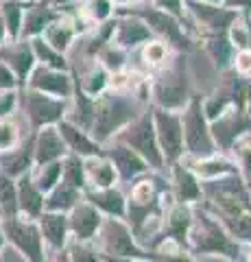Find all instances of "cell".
<instances>
[{"label": "cell", "instance_id": "cell-1", "mask_svg": "<svg viewBox=\"0 0 251 262\" xmlns=\"http://www.w3.org/2000/svg\"><path fill=\"white\" fill-rule=\"evenodd\" d=\"M142 105L144 103L138 101L135 94H127V90H105L101 96H96L94 122L90 129L92 140L105 146L118 131L140 116Z\"/></svg>", "mask_w": 251, "mask_h": 262}, {"label": "cell", "instance_id": "cell-2", "mask_svg": "<svg viewBox=\"0 0 251 262\" xmlns=\"http://www.w3.org/2000/svg\"><path fill=\"white\" fill-rule=\"evenodd\" d=\"M190 256H214L225 262L240 260V243L234 241L218 221L201 208L197 219H192L190 236H188Z\"/></svg>", "mask_w": 251, "mask_h": 262}, {"label": "cell", "instance_id": "cell-3", "mask_svg": "<svg viewBox=\"0 0 251 262\" xmlns=\"http://www.w3.org/2000/svg\"><path fill=\"white\" fill-rule=\"evenodd\" d=\"M111 140L129 146L133 153L140 155V158L147 162L149 170H162L164 168V158H162V151H159V144H157L151 107L147 112H142L133 122H129L123 131H118Z\"/></svg>", "mask_w": 251, "mask_h": 262}, {"label": "cell", "instance_id": "cell-4", "mask_svg": "<svg viewBox=\"0 0 251 262\" xmlns=\"http://www.w3.org/2000/svg\"><path fill=\"white\" fill-rule=\"evenodd\" d=\"M181 131H184V151L192 160L216 155L218 149L210 134V122L203 112V98L190 96L181 114Z\"/></svg>", "mask_w": 251, "mask_h": 262}, {"label": "cell", "instance_id": "cell-5", "mask_svg": "<svg viewBox=\"0 0 251 262\" xmlns=\"http://www.w3.org/2000/svg\"><path fill=\"white\" fill-rule=\"evenodd\" d=\"M116 15H129V18H138L140 22L147 24V29L153 35H159L166 39V44L175 46L179 53H186L192 48V42L184 33V27L175 18H171L166 11L157 9L153 3L149 5H125L123 9H118Z\"/></svg>", "mask_w": 251, "mask_h": 262}, {"label": "cell", "instance_id": "cell-6", "mask_svg": "<svg viewBox=\"0 0 251 262\" xmlns=\"http://www.w3.org/2000/svg\"><path fill=\"white\" fill-rule=\"evenodd\" d=\"M96 243H99V253L109 258H147V249L135 241L131 227L125 223V219H103L101 229L96 234Z\"/></svg>", "mask_w": 251, "mask_h": 262}, {"label": "cell", "instance_id": "cell-7", "mask_svg": "<svg viewBox=\"0 0 251 262\" xmlns=\"http://www.w3.org/2000/svg\"><path fill=\"white\" fill-rule=\"evenodd\" d=\"M18 103L27 114L33 134L44 127H57L68 114V98L42 94L29 88H22L18 92Z\"/></svg>", "mask_w": 251, "mask_h": 262}, {"label": "cell", "instance_id": "cell-8", "mask_svg": "<svg viewBox=\"0 0 251 262\" xmlns=\"http://www.w3.org/2000/svg\"><path fill=\"white\" fill-rule=\"evenodd\" d=\"M151 92L155 98V107L166 112H179L188 103V81H186V59L177 55L175 66L166 68L151 83Z\"/></svg>", "mask_w": 251, "mask_h": 262}, {"label": "cell", "instance_id": "cell-9", "mask_svg": "<svg viewBox=\"0 0 251 262\" xmlns=\"http://www.w3.org/2000/svg\"><path fill=\"white\" fill-rule=\"evenodd\" d=\"M0 229H3L5 241L11 243L29 262H48L37 221H27L22 216L0 219Z\"/></svg>", "mask_w": 251, "mask_h": 262}, {"label": "cell", "instance_id": "cell-10", "mask_svg": "<svg viewBox=\"0 0 251 262\" xmlns=\"http://www.w3.org/2000/svg\"><path fill=\"white\" fill-rule=\"evenodd\" d=\"M153 110V125H155L157 144L162 151L164 164L173 166V164L181 162L184 158V131H181V114L179 112H166L159 107Z\"/></svg>", "mask_w": 251, "mask_h": 262}, {"label": "cell", "instance_id": "cell-11", "mask_svg": "<svg viewBox=\"0 0 251 262\" xmlns=\"http://www.w3.org/2000/svg\"><path fill=\"white\" fill-rule=\"evenodd\" d=\"M251 131V116L249 112L230 107L223 116L210 122V134L214 138L216 149L221 151H234L238 146V140Z\"/></svg>", "mask_w": 251, "mask_h": 262}, {"label": "cell", "instance_id": "cell-12", "mask_svg": "<svg viewBox=\"0 0 251 262\" xmlns=\"http://www.w3.org/2000/svg\"><path fill=\"white\" fill-rule=\"evenodd\" d=\"M184 5L188 7V11L194 15L201 27H206L210 33L206 35H214V33H227L232 24H236L238 20V11L227 9L223 5H208V3H199V0H184Z\"/></svg>", "mask_w": 251, "mask_h": 262}, {"label": "cell", "instance_id": "cell-13", "mask_svg": "<svg viewBox=\"0 0 251 262\" xmlns=\"http://www.w3.org/2000/svg\"><path fill=\"white\" fill-rule=\"evenodd\" d=\"M103 155L111 162V166H114L120 182H135L138 177L149 173L147 162L138 153H133L129 146L120 144V142H114V140L107 142L103 146Z\"/></svg>", "mask_w": 251, "mask_h": 262}, {"label": "cell", "instance_id": "cell-14", "mask_svg": "<svg viewBox=\"0 0 251 262\" xmlns=\"http://www.w3.org/2000/svg\"><path fill=\"white\" fill-rule=\"evenodd\" d=\"M24 88L35 90V92H42V94L57 96V98H70L75 85H72V77L68 72L53 70V68H46V66L35 63V68L31 70Z\"/></svg>", "mask_w": 251, "mask_h": 262}, {"label": "cell", "instance_id": "cell-15", "mask_svg": "<svg viewBox=\"0 0 251 262\" xmlns=\"http://www.w3.org/2000/svg\"><path fill=\"white\" fill-rule=\"evenodd\" d=\"M103 223V214L85 199H81L75 208L68 212V232L75 243H92L96 238Z\"/></svg>", "mask_w": 251, "mask_h": 262}, {"label": "cell", "instance_id": "cell-16", "mask_svg": "<svg viewBox=\"0 0 251 262\" xmlns=\"http://www.w3.org/2000/svg\"><path fill=\"white\" fill-rule=\"evenodd\" d=\"M0 63H5L9 68L15 79H18L20 90L27 83L31 70L35 68V55L31 48L29 39H18V42H5L0 46Z\"/></svg>", "mask_w": 251, "mask_h": 262}, {"label": "cell", "instance_id": "cell-17", "mask_svg": "<svg viewBox=\"0 0 251 262\" xmlns=\"http://www.w3.org/2000/svg\"><path fill=\"white\" fill-rule=\"evenodd\" d=\"M173 182H171V194L175 203H184V206H197L203 199V190H201V179L188 168V164L177 162L171 166Z\"/></svg>", "mask_w": 251, "mask_h": 262}, {"label": "cell", "instance_id": "cell-18", "mask_svg": "<svg viewBox=\"0 0 251 262\" xmlns=\"http://www.w3.org/2000/svg\"><path fill=\"white\" fill-rule=\"evenodd\" d=\"M68 155L57 127H44L33 134V168L59 162Z\"/></svg>", "mask_w": 251, "mask_h": 262}, {"label": "cell", "instance_id": "cell-19", "mask_svg": "<svg viewBox=\"0 0 251 262\" xmlns=\"http://www.w3.org/2000/svg\"><path fill=\"white\" fill-rule=\"evenodd\" d=\"M59 18H63V13L59 9H55L44 0H33V3L27 5L24 9V20H22V35L20 39H33V37H39L44 33V29L48 24L57 22Z\"/></svg>", "mask_w": 251, "mask_h": 262}, {"label": "cell", "instance_id": "cell-20", "mask_svg": "<svg viewBox=\"0 0 251 262\" xmlns=\"http://www.w3.org/2000/svg\"><path fill=\"white\" fill-rule=\"evenodd\" d=\"M57 131H59L63 144H66L68 153L79 155V158H83V160L103 155V146L96 140H92V136L87 134V131L79 129L77 125H72V122H68L66 118L57 125Z\"/></svg>", "mask_w": 251, "mask_h": 262}, {"label": "cell", "instance_id": "cell-21", "mask_svg": "<svg viewBox=\"0 0 251 262\" xmlns=\"http://www.w3.org/2000/svg\"><path fill=\"white\" fill-rule=\"evenodd\" d=\"M83 199L94 206L103 216L109 219H125L127 199L118 188H87L83 192Z\"/></svg>", "mask_w": 251, "mask_h": 262}, {"label": "cell", "instance_id": "cell-22", "mask_svg": "<svg viewBox=\"0 0 251 262\" xmlns=\"http://www.w3.org/2000/svg\"><path fill=\"white\" fill-rule=\"evenodd\" d=\"M153 33L147 29V24L140 22L138 18H129V15H118V20H114V37L111 44L120 46L123 51L135 48L138 44H147L151 42Z\"/></svg>", "mask_w": 251, "mask_h": 262}, {"label": "cell", "instance_id": "cell-23", "mask_svg": "<svg viewBox=\"0 0 251 262\" xmlns=\"http://www.w3.org/2000/svg\"><path fill=\"white\" fill-rule=\"evenodd\" d=\"M15 188H18V212L22 219L37 221L44 212V194L37 190L33 182V175L27 173L15 179Z\"/></svg>", "mask_w": 251, "mask_h": 262}, {"label": "cell", "instance_id": "cell-24", "mask_svg": "<svg viewBox=\"0 0 251 262\" xmlns=\"http://www.w3.org/2000/svg\"><path fill=\"white\" fill-rule=\"evenodd\" d=\"M37 227L42 232L44 245H51L55 251H63L68 247V214H59V212H42L37 219Z\"/></svg>", "mask_w": 251, "mask_h": 262}, {"label": "cell", "instance_id": "cell-25", "mask_svg": "<svg viewBox=\"0 0 251 262\" xmlns=\"http://www.w3.org/2000/svg\"><path fill=\"white\" fill-rule=\"evenodd\" d=\"M33 170V134L29 136L27 142H20L18 149L0 155V173L18 179Z\"/></svg>", "mask_w": 251, "mask_h": 262}, {"label": "cell", "instance_id": "cell-26", "mask_svg": "<svg viewBox=\"0 0 251 262\" xmlns=\"http://www.w3.org/2000/svg\"><path fill=\"white\" fill-rule=\"evenodd\" d=\"M188 168L197 175L201 182H210V179H218L225 175H234L238 173L236 162H232L223 155H210V158H201V160H192L188 164Z\"/></svg>", "mask_w": 251, "mask_h": 262}, {"label": "cell", "instance_id": "cell-27", "mask_svg": "<svg viewBox=\"0 0 251 262\" xmlns=\"http://www.w3.org/2000/svg\"><path fill=\"white\" fill-rule=\"evenodd\" d=\"M83 170H85L87 188H114L118 182L116 170L105 155L83 160Z\"/></svg>", "mask_w": 251, "mask_h": 262}, {"label": "cell", "instance_id": "cell-28", "mask_svg": "<svg viewBox=\"0 0 251 262\" xmlns=\"http://www.w3.org/2000/svg\"><path fill=\"white\" fill-rule=\"evenodd\" d=\"M83 199V192L77 188L68 186L66 182H61L53 188L48 194H44V212H59V214H68V212Z\"/></svg>", "mask_w": 251, "mask_h": 262}, {"label": "cell", "instance_id": "cell-29", "mask_svg": "<svg viewBox=\"0 0 251 262\" xmlns=\"http://www.w3.org/2000/svg\"><path fill=\"white\" fill-rule=\"evenodd\" d=\"M75 35H77L75 24H72L70 20H66V18H59L57 22L48 24V27L44 29V33H42L39 37H42L44 42L53 48V51H57V53H61V55H66V53L70 51Z\"/></svg>", "mask_w": 251, "mask_h": 262}, {"label": "cell", "instance_id": "cell-30", "mask_svg": "<svg viewBox=\"0 0 251 262\" xmlns=\"http://www.w3.org/2000/svg\"><path fill=\"white\" fill-rule=\"evenodd\" d=\"M31 3H33V0H31ZM27 5L29 3H22V0H3V3H0V15H3V22L7 29V42H18L20 39Z\"/></svg>", "mask_w": 251, "mask_h": 262}, {"label": "cell", "instance_id": "cell-31", "mask_svg": "<svg viewBox=\"0 0 251 262\" xmlns=\"http://www.w3.org/2000/svg\"><path fill=\"white\" fill-rule=\"evenodd\" d=\"M206 51L212 55L218 70H227L234 63V46L230 42L227 33H214V35H206Z\"/></svg>", "mask_w": 251, "mask_h": 262}, {"label": "cell", "instance_id": "cell-32", "mask_svg": "<svg viewBox=\"0 0 251 262\" xmlns=\"http://www.w3.org/2000/svg\"><path fill=\"white\" fill-rule=\"evenodd\" d=\"M31 48H33V55H35V61L39 66H46V68H53V70H61V72H68L70 70V63H68V57L61 55L57 51H53L42 37H33L29 39Z\"/></svg>", "mask_w": 251, "mask_h": 262}, {"label": "cell", "instance_id": "cell-33", "mask_svg": "<svg viewBox=\"0 0 251 262\" xmlns=\"http://www.w3.org/2000/svg\"><path fill=\"white\" fill-rule=\"evenodd\" d=\"M61 182H66L68 186L77 188V190L85 192L87 182H85V170H83V158L68 153L61 160Z\"/></svg>", "mask_w": 251, "mask_h": 262}, {"label": "cell", "instance_id": "cell-34", "mask_svg": "<svg viewBox=\"0 0 251 262\" xmlns=\"http://www.w3.org/2000/svg\"><path fill=\"white\" fill-rule=\"evenodd\" d=\"M0 214L3 219L20 216L18 212V188H15V179L0 173Z\"/></svg>", "mask_w": 251, "mask_h": 262}, {"label": "cell", "instance_id": "cell-35", "mask_svg": "<svg viewBox=\"0 0 251 262\" xmlns=\"http://www.w3.org/2000/svg\"><path fill=\"white\" fill-rule=\"evenodd\" d=\"M31 175H33V182L37 186V190L42 194H48L61 179V160L53 162V164H46V166L33 168L31 170Z\"/></svg>", "mask_w": 251, "mask_h": 262}, {"label": "cell", "instance_id": "cell-36", "mask_svg": "<svg viewBox=\"0 0 251 262\" xmlns=\"http://www.w3.org/2000/svg\"><path fill=\"white\" fill-rule=\"evenodd\" d=\"M99 59H101V66L107 72H120L125 68V61H127V51H123L120 46L116 44H107L103 46L99 51Z\"/></svg>", "mask_w": 251, "mask_h": 262}, {"label": "cell", "instance_id": "cell-37", "mask_svg": "<svg viewBox=\"0 0 251 262\" xmlns=\"http://www.w3.org/2000/svg\"><path fill=\"white\" fill-rule=\"evenodd\" d=\"M168 53H171V48H168L166 42L153 39V42L144 44V48H142V59L147 61L149 66H153V68H162V66H166Z\"/></svg>", "mask_w": 251, "mask_h": 262}, {"label": "cell", "instance_id": "cell-38", "mask_svg": "<svg viewBox=\"0 0 251 262\" xmlns=\"http://www.w3.org/2000/svg\"><path fill=\"white\" fill-rule=\"evenodd\" d=\"M20 131L15 127V122L3 118L0 120V155L9 153L13 149H18L20 146Z\"/></svg>", "mask_w": 251, "mask_h": 262}, {"label": "cell", "instance_id": "cell-39", "mask_svg": "<svg viewBox=\"0 0 251 262\" xmlns=\"http://www.w3.org/2000/svg\"><path fill=\"white\" fill-rule=\"evenodd\" d=\"M66 249L70 262H103L99 249H94L92 243H72Z\"/></svg>", "mask_w": 251, "mask_h": 262}, {"label": "cell", "instance_id": "cell-40", "mask_svg": "<svg viewBox=\"0 0 251 262\" xmlns=\"http://www.w3.org/2000/svg\"><path fill=\"white\" fill-rule=\"evenodd\" d=\"M85 13L90 15V20H94L96 24H103L111 20V13H114V5L109 0H87L85 3Z\"/></svg>", "mask_w": 251, "mask_h": 262}, {"label": "cell", "instance_id": "cell-41", "mask_svg": "<svg viewBox=\"0 0 251 262\" xmlns=\"http://www.w3.org/2000/svg\"><path fill=\"white\" fill-rule=\"evenodd\" d=\"M147 262H197L194 256H190L188 251H173V253H164V251H151L147 249Z\"/></svg>", "mask_w": 251, "mask_h": 262}, {"label": "cell", "instance_id": "cell-42", "mask_svg": "<svg viewBox=\"0 0 251 262\" xmlns=\"http://www.w3.org/2000/svg\"><path fill=\"white\" fill-rule=\"evenodd\" d=\"M153 5L157 7V9L166 11L171 18H175L179 24H184L186 15H184V0H151Z\"/></svg>", "mask_w": 251, "mask_h": 262}, {"label": "cell", "instance_id": "cell-43", "mask_svg": "<svg viewBox=\"0 0 251 262\" xmlns=\"http://www.w3.org/2000/svg\"><path fill=\"white\" fill-rule=\"evenodd\" d=\"M15 107H18V92H15V90L0 92V120L9 116Z\"/></svg>", "mask_w": 251, "mask_h": 262}, {"label": "cell", "instance_id": "cell-44", "mask_svg": "<svg viewBox=\"0 0 251 262\" xmlns=\"http://www.w3.org/2000/svg\"><path fill=\"white\" fill-rule=\"evenodd\" d=\"M234 68H236V75H240V77L251 75V48H247V51H236Z\"/></svg>", "mask_w": 251, "mask_h": 262}, {"label": "cell", "instance_id": "cell-45", "mask_svg": "<svg viewBox=\"0 0 251 262\" xmlns=\"http://www.w3.org/2000/svg\"><path fill=\"white\" fill-rule=\"evenodd\" d=\"M15 88H20L15 75L5 63H0V92H9V90H15Z\"/></svg>", "mask_w": 251, "mask_h": 262}, {"label": "cell", "instance_id": "cell-46", "mask_svg": "<svg viewBox=\"0 0 251 262\" xmlns=\"http://www.w3.org/2000/svg\"><path fill=\"white\" fill-rule=\"evenodd\" d=\"M223 7H227V9H251V0H223Z\"/></svg>", "mask_w": 251, "mask_h": 262}, {"label": "cell", "instance_id": "cell-47", "mask_svg": "<svg viewBox=\"0 0 251 262\" xmlns=\"http://www.w3.org/2000/svg\"><path fill=\"white\" fill-rule=\"evenodd\" d=\"M103 262H147V260H138V258H109V256H101Z\"/></svg>", "mask_w": 251, "mask_h": 262}, {"label": "cell", "instance_id": "cell-48", "mask_svg": "<svg viewBox=\"0 0 251 262\" xmlns=\"http://www.w3.org/2000/svg\"><path fill=\"white\" fill-rule=\"evenodd\" d=\"M7 42V29H5V22H3V15H0V46Z\"/></svg>", "mask_w": 251, "mask_h": 262}, {"label": "cell", "instance_id": "cell-49", "mask_svg": "<svg viewBox=\"0 0 251 262\" xmlns=\"http://www.w3.org/2000/svg\"><path fill=\"white\" fill-rule=\"evenodd\" d=\"M55 262H70V258H68V249L57 251V258H55Z\"/></svg>", "mask_w": 251, "mask_h": 262}, {"label": "cell", "instance_id": "cell-50", "mask_svg": "<svg viewBox=\"0 0 251 262\" xmlns=\"http://www.w3.org/2000/svg\"><path fill=\"white\" fill-rule=\"evenodd\" d=\"M199 3H208V5H223V0H199Z\"/></svg>", "mask_w": 251, "mask_h": 262}, {"label": "cell", "instance_id": "cell-51", "mask_svg": "<svg viewBox=\"0 0 251 262\" xmlns=\"http://www.w3.org/2000/svg\"><path fill=\"white\" fill-rule=\"evenodd\" d=\"M109 3H111V5H129L131 0H109Z\"/></svg>", "mask_w": 251, "mask_h": 262}, {"label": "cell", "instance_id": "cell-52", "mask_svg": "<svg viewBox=\"0 0 251 262\" xmlns=\"http://www.w3.org/2000/svg\"><path fill=\"white\" fill-rule=\"evenodd\" d=\"M3 245H5V236H3V229H0V251H3Z\"/></svg>", "mask_w": 251, "mask_h": 262}, {"label": "cell", "instance_id": "cell-53", "mask_svg": "<svg viewBox=\"0 0 251 262\" xmlns=\"http://www.w3.org/2000/svg\"><path fill=\"white\" fill-rule=\"evenodd\" d=\"M247 262H251V251H249V253H247Z\"/></svg>", "mask_w": 251, "mask_h": 262}, {"label": "cell", "instance_id": "cell-54", "mask_svg": "<svg viewBox=\"0 0 251 262\" xmlns=\"http://www.w3.org/2000/svg\"><path fill=\"white\" fill-rule=\"evenodd\" d=\"M0 219H3V214H0Z\"/></svg>", "mask_w": 251, "mask_h": 262}, {"label": "cell", "instance_id": "cell-55", "mask_svg": "<svg viewBox=\"0 0 251 262\" xmlns=\"http://www.w3.org/2000/svg\"><path fill=\"white\" fill-rule=\"evenodd\" d=\"M0 3H3V0H0Z\"/></svg>", "mask_w": 251, "mask_h": 262}]
</instances>
